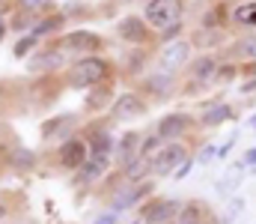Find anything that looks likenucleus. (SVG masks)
Wrapping results in <instances>:
<instances>
[{
    "instance_id": "obj_20",
    "label": "nucleus",
    "mask_w": 256,
    "mask_h": 224,
    "mask_svg": "<svg viewBox=\"0 0 256 224\" xmlns=\"http://www.w3.org/2000/svg\"><path fill=\"white\" fill-rule=\"evenodd\" d=\"M173 87H176V75L170 72V69H164V66H158L155 72L146 75V90L149 93H155V96H170L173 93Z\"/></svg>"
},
{
    "instance_id": "obj_33",
    "label": "nucleus",
    "mask_w": 256,
    "mask_h": 224,
    "mask_svg": "<svg viewBox=\"0 0 256 224\" xmlns=\"http://www.w3.org/2000/svg\"><path fill=\"white\" fill-rule=\"evenodd\" d=\"M33 45H36V36H27V39H21V42L15 45V57H24V54H27Z\"/></svg>"
},
{
    "instance_id": "obj_22",
    "label": "nucleus",
    "mask_w": 256,
    "mask_h": 224,
    "mask_svg": "<svg viewBox=\"0 0 256 224\" xmlns=\"http://www.w3.org/2000/svg\"><path fill=\"white\" fill-rule=\"evenodd\" d=\"M140 144H143V135L140 132H128L122 135L120 141H116V155L128 161V158H134V155H140Z\"/></svg>"
},
{
    "instance_id": "obj_5",
    "label": "nucleus",
    "mask_w": 256,
    "mask_h": 224,
    "mask_svg": "<svg viewBox=\"0 0 256 224\" xmlns=\"http://www.w3.org/2000/svg\"><path fill=\"white\" fill-rule=\"evenodd\" d=\"M194 129H196V120H194L191 114H167V117H161L158 120V129H155V135L164 141V144H173V141H182L185 135H191Z\"/></svg>"
},
{
    "instance_id": "obj_12",
    "label": "nucleus",
    "mask_w": 256,
    "mask_h": 224,
    "mask_svg": "<svg viewBox=\"0 0 256 224\" xmlns=\"http://www.w3.org/2000/svg\"><path fill=\"white\" fill-rule=\"evenodd\" d=\"M244 173H248V167H244L242 161L230 164V167L224 170V176H220V179L214 182V194H218V197H226V200H230V197H232V194L238 191V185L244 182Z\"/></svg>"
},
{
    "instance_id": "obj_10",
    "label": "nucleus",
    "mask_w": 256,
    "mask_h": 224,
    "mask_svg": "<svg viewBox=\"0 0 256 224\" xmlns=\"http://www.w3.org/2000/svg\"><path fill=\"white\" fill-rule=\"evenodd\" d=\"M149 191H152V182H137V185L126 182V185H122V188H116V194L110 197V206H114V212L131 209V206H134V203H140Z\"/></svg>"
},
{
    "instance_id": "obj_24",
    "label": "nucleus",
    "mask_w": 256,
    "mask_h": 224,
    "mask_svg": "<svg viewBox=\"0 0 256 224\" xmlns=\"http://www.w3.org/2000/svg\"><path fill=\"white\" fill-rule=\"evenodd\" d=\"M63 63V51H45V54H39V57H33L30 60V69H57Z\"/></svg>"
},
{
    "instance_id": "obj_9",
    "label": "nucleus",
    "mask_w": 256,
    "mask_h": 224,
    "mask_svg": "<svg viewBox=\"0 0 256 224\" xmlns=\"http://www.w3.org/2000/svg\"><path fill=\"white\" fill-rule=\"evenodd\" d=\"M191 42L188 39H176V42H167L164 48H161V54H158V63L164 66V69H179V66H185V63H191Z\"/></svg>"
},
{
    "instance_id": "obj_19",
    "label": "nucleus",
    "mask_w": 256,
    "mask_h": 224,
    "mask_svg": "<svg viewBox=\"0 0 256 224\" xmlns=\"http://www.w3.org/2000/svg\"><path fill=\"white\" fill-rule=\"evenodd\" d=\"M149 173H152V158H146V155H134V158L122 161V179L131 182V185L146 182Z\"/></svg>"
},
{
    "instance_id": "obj_32",
    "label": "nucleus",
    "mask_w": 256,
    "mask_h": 224,
    "mask_svg": "<svg viewBox=\"0 0 256 224\" xmlns=\"http://www.w3.org/2000/svg\"><path fill=\"white\" fill-rule=\"evenodd\" d=\"M33 164V152L30 149H18L15 152V167H30Z\"/></svg>"
},
{
    "instance_id": "obj_34",
    "label": "nucleus",
    "mask_w": 256,
    "mask_h": 224,
    "mask_svg": "<svg viewBox=\"0 0 256 224\" xmlns=\"http://www.w3.org/2000/svg\"><path fill=\"white\" fill-rule=\"evenodd\" d=\"M238 161H242V164H244V167H248V170H250V167H254V164H256V147L244 149V152H242V158H238Z\"/></svg>"
},
{
    "instance_id": "obj_35",
    "label": "nucleus",
    "mask_w": 256,
    "mask_h": 224,
    "mask_svg": "<svg viewBox=\"0 0 256 224\" xmlns=\"http://www.w3.org/2000/svg\"><path fill=\"white\" fill-rule=\"evenodd\" d=\"M238 66H242V81L256 78V60H250V63H238Z\"/></svg>"
},
{
    "instance_id": "obj_8",
    "label": "nucleus",
    "mask_w": 256,
    "mask_h": 224,
    "mask_svg": "<svg viewBox=\"0 0 256 224\" xmlns=\"http://www.w3.org/2000/svg\"><path fill=\"white\" fill-rule=\"evenodd\" d=\"M218 60H232V63L256 60V33H242L236 42H230L224 48V54H218Z\"/></svg>"
},
{
    "instance_id": "obj_40",
    "label": "nucleus",
    "mask_w": 256,
    "mask_h": 224,
    "mask_svg": "<svg viewBox=\"0 0 256 224\" xmlns=\"http://www.w3.org/2000/svg\"><path fill=\"white\" fill-rule=\"evenodd\" d=\"M248 126H250V129H254V132H256V114H254V117H250V120H248Z\"/></svg>"
},
{
    "instance_id": "obj_7",
    "label": "nucleus",
    "mask_w": 256,
    "mask_h": 224,
    "mask_svg": "<svg viewBox=\"0 0 256 224\" xmlns=\"http://www.w3.org/2000/svg\"><path fill=\"white\" fill-rule=\"evenodd\" d=\"M230 120H236V108L230 102H224V99H214V102H206L202 105V114H200L196 126L200 129H220Z\"/></svg>"
},
{
    "instance_id": "obj_17",
    "label": "nucleus",
    "mask_w": 256,
    "mask_h": 224,
    "mask_svg": "<svg viewBox=\"0 0 256 224\" xmlns=\"http://www.w3.org/2000/svg\"><path fill=\"white\" fill-rule=\"evenodd\" d=\"M230 27H256V0L230 3Z\"/></svg>"
},
{
    "instance_id": "obj_18",
    "label": "nucleus",
    "mask_w": 256,
    "mask_h": 224,
    "mask_svg": "<svg viewBox=\"0 0 256 224\" xmlns=\"http://www.w3.org/2000/svg\"><path fill=\"white\" fill-rule=\"evenodd\" d=\"M191 42L194 48H200V51H214V48H220L224 45V30H218V27H194L191 33Z\"/></svg>"
},
{
    "instance_id": "obj_27",
    "label": "nucleus",
    "mask_w": 256,
    "mask_h": 224,
    "mask_svg": "<svg viewBox=\"0 0 256 224\" xmlns=\"http://www.w3.org/2000/svg\"><path fill=\"white\" fill-rule=\"evenodd\" d=\"M161 147H164V141H161V138L152 132V135H146V138H143V144H140V155L152 158V155H155V152H158Z\"/></svg>"
},
{
    "instance_id": "obj_31",
    "label": "nucleus",
    "mask_w": 256,
    "mask_h": 224,
    "mask_svg": "<svg viewBox=\"0 0 256 224\" xmlns=\"http://www.w3.org/2000/svg\"><path fill=\"white\" fill-rule=\"evenodd\" d=\"M232 147H236V135H230L224 144H218V161H224V158L232 152Z\"/></svg>"
},
{
    "instance_id": "obj_45",
    "label": "nucleus",
    "mask_w": 256,
    "mask_h": 224,
    "mask_svg": "<svg viewBox=\"0 0 256 224\" xmlns=\"http://www.w3.org/2000/svg\"><path fill=\"white\" fill-rule=\"evenodd\" d=\"M206 224H218V221H206Z\"/></svg>"
},
{
    "instance_id": "obj_44",
    "label": "nucleus",
    "mask_w": 256,
    "mask_h": 224,
    "mask_svg": "<svg viewBox=\"0 0 256 224\" xmlns=\"http://www.w3.org/2000/svg\"><path fill=\"white\" fill-rule=\"evenodd\" d=\"M134 224H143V221H140V218H137V221H134Z\"/></svg>"
},
{
    "instance_id": "obj_16",
    "label": "nucleus",
    "mask_w": 256,
    "mask_h": 224,
    "mask_svg": "<svg viewBox=\"0 0 256 224\" xmlns=\"http://www.w3.org/2000/svg\"><path fill=\"white\" fill-rule=\"evenodd\" d=\"M98 51L102 48V39L90 30H78V33H68L60 39V51Z\"/></svg>"
},
{
    "instance_id": "obj_39",
    "label": "nucleus",
    "mask_w": 256,
    "mask_h": 224,
    "mask_svg": "<svg viewBox=\"0 0 256 224\" xmlns=\"http://www.w3.org/2000/svg\"><path fill=\"white\" fill-rule=\"evenodd\" d=\"M21 3H24V6H27V9H36V6H45V3H48V0H21Z\"/></svg>"
},
{
    "instance_id": "obj_41",
    "label": "nucleus",
    "mask_w": 256,
    "mask_h": 224,
    "mask_svg": "<svg viewBox=\"0 0 256 224\" xmlns=\"http://www.w3.org/2000/svg\"><path fill=\"white\" fill-rule=\"evenodd\" d=\"M3 30H6V27H3V21H0V39H3Z\"/></svg>"
},
{
    "instance_id": "obj_11",
    "label": "nucleus",
    "mask_w": 256,
    "mask_h": 224,
    "mask_svg": "<svg viewBox=\"0 0 256 224\" xmlns=\"http://www.w3.org/2000/svg\"><path fill=\"white\" fill-rule=\"evenodd\" d=\"M143 114H146V102L137 93H122L110 105V117L114 120H134V117H143Z\"/></svg>"
},
{
    "instance_id": "obj_36",
    "label": "nucleus",
    "mask_w": 256,
    "mask_h": 224,
    "mask_svg": "<svg viewBox=\"0 0 256 224\" xmlns=\"http://www.w3.org/2000/svg\"><path fill=\"white\" fill-rule=\"evenodd\" d=\"M92 224H120V212H114V209H110V212L98 215V218H96Z\"/></svg>"
},
{
    "instance_id": "obj_25",
    "label": "nucleus",
    "mask_w": 256,
    "mask_h": 224,
    "mask_svg": "<svg viewBox=\"0 0 256 224\" xmlns=\"http://www.w3.org/2000/svg\"><path fill=\"white\" fill-rule=\"evenodd\" d=\"M90 149H92V155H110V149H116V141H110L108 132H98V135L92 138Z\"/></svg>"
},
{
    "instance_id": "obj_13",
    "label": "nucleus",
    "mask_w": 256,
    "mask_h": 224,
    "mask_svg": "<svg viewBox=\"0 0 256 224\" xmlns=\"http://www.w3.org/2000/svg\"><path fill=\"white\" fill-rule=\"evenodd\" d=\"M116 33L126 39V42H131V45H146L149 42V27H146V18H137V15H128V18H122L120 21V27H116Z\"/></svg>"
},
{
    "instance_id": "obj_4",
    "label": "nucleus",
    "mask_w": 256,
    "mask_h": 224,
    "mask_svg": "<svg viewBox=\"0 0 256 224\" xmlns=\"http://www.w3.org/2000/svg\"><path fill=\"white\" fill-rule=\"evenodd\" d=\"M182 209V200L173 197H152L140 206V221L143 224H173Z\"/></svg>"
},
{
    "instance_id": "obj_21",
    "label": "nucleus",
    "mask_w": 256,
    "mask_h": 224,
    "mask_svg": "<svg viewBox=\"0 0 256 224\" xmlns=\"http://www.w3.org/2000/svg\"><path fill=\"white\" fill-rule=\"evenodd\" d=\"M108 164H110V155H92V158H86L84 167H80V179H84V182L102 179V176L108 173Z\"/></svg>"
},
{
    "instance_id": "obj_29",
    "label": "nucleus",
    "mask_w": 256,
    "mask_h": 224,
    "mask_svg": "<svg viewBox=\"0 0 256 224\" xmlns=\"http://www.w3.org/2000/svg\"><path fill=\"white\" fill-rule=\"evenodd\" d=\"M179 33H182V21H176V24L164 27V30H161V42H164V45H167V42H176V39H179Z\"/></svg>"
},
{
    "instance_id": "obj_14",
    "label": "nucleus",
    "mask_w": 256,
    "mask_h": 224,
    "mask_svg": "<svg viewBox=\"0 0 256 224\" xmlns=\"http://www.w3.org/2000/svg\"><path fill=\"white\" fill-rule=\"evenodd\" d=\"M206 221H214L208 203H202V200H185L173 224H206Z\"/></svg>"
},
{
    "instance_id": "obj_26",
    "label": "nucleus",
    "mask_w": 256,
    "mask_h": 224,
    "mask_svg": "<svg viewBox=\"0 0 256 224\" xmlns=\"http://www.w3.org/2000/svg\"><path fill=\"white\" fill-rule=\"evenodd\" d=\"M238 75H242V66H238V63H232V60H220V66H218V81H214V84L236 81Z\"/></svg>"
},
{
    "instance_id": "obj_3",
    "label": "nucleus",
    "mask_w": 256,
    "mask_h": 224,
    "mask_svg": "<svg viewBox=\"0 0 256 224\" xmlns=\"http://www.w3.org/2000/svg\"><path fill=\"white\" fill-rule=\"evenodd\" d=\"M185 158H191V155H188V147H185L182 141L164 144V147L152 155V173H155V176H173Z\"/></svg>"
},
{
    "instance_id": "obj_23",
    "label": "nucleus",
    "mask_w": 256,
    "mask_h": 224,
    "mask_svg": "<svg viewBox=\"0 0 256 224\" xmlns=\"http://www.w3.org/2000/svg\"><path fill=\"white\" fill-rule=\"evenodd\" d=\"M244 209H248V200H244L242 194H232V197L226 200V206H224V212H220L218 224H236L238 218H242Z\"/></svg>"
},
{
    "instance_id": "obj_38",
    "label": "nucleus",
    "mask_w": 256,
    "mask_h": 224,
    "mask_svg": "<svg viewBox=\"0 0 256 224\" xmlns=\"http://www.w3.org/2000/svg\"><path fill=\"white\" fill-rule=\"evenodd\" d=\"M242 93L254 96V93H256V78H250V81H242Z\"/></svg>"
},
{
    "instance_id": "obj_43",
    "label": "nucleus",
    "mask_w": 256,
    "mask_h": 224,
    "mask_svg": "<svg viewBox=\"0 0 256 224\" xmlns=\"http://www.w3.org/2000/svg\"><path fill=\"white\" fill-rule=\"evenodd\" d=\"M3 215H6V209H3V206H0V218H3Z\"/></svg>"
},
{
    "instance_id": "obj_1",
    "label": "nucleus",
    "mask_w": 256,
    "mask_h": 224,
    "mask_svg": "<svg viewBox=\"0 0 256 224\" xmlns=\"http://www.w3.org/2000/svg\"><path fill=\"white\" fill-rule=\"evenodd\" d=\"M108 75H110L108 60H102V57H80V60L68 69V87H74V90H86V87L102 84Z\"/></svg>"
},
{
    "instance_id": "obj_42",
    "label": "nucleus",
    "mask_w": 256,
    "mask_h": 224,
    "mask_svg": "<svg viewBox=\"0 0 256 224\" xmlns=\"http://www.w3.org/2000/svg\"><path fill=\"white\" fill-rule=\"evenodd\" d=\"M248 173H254V176H256V164H254V167H250V170H248Z\"/></svg>"
},
{
    "instance_id": "obj_2",
    "label": "nucleus",
    "mask_w": 256,
    "mask_h": 224,
    "mask_svg": "<svg viewBox=\"0 0 256 224\" xmlns=\"http://www.w3.org/2000/svg\"><path fill=\"white\" fill-rule=\"evenodd\" d=\"M182 12H185V3L182 0H149L146 3V24L149 27H158V30H164V27H170V24H176V21H182Z\"/></svg>"
},
{
    "instance_id": "obj_15",
    "label": "nucleus",
    "mask_w": 256,
    "mask_h": 224,
    "mask_svg": "<svg viewBox=\"0 0 256 224\" xmlns=\"http://www.w3.org/2000/svg\"><path fill=\"white\" fill-rule=\"evenodd\" d=\"M86 152H90V144H84L78 138H68L63 147H60V161H63L68 170H80L84 161H86Z\"/></svg>"
},
{
    "instance_id": "obj_28",
    "label": "nucleus",
    "mask_w": 256,
    "mask_h": 224,
    "mask_svg": "<svg viewBox=\"0 0 256 224\" xmlns=\"http://www.w3.org/2000/svg\"><path fill=\"white\" fill-rule=\"evenodd\" d=\"M214 158H218V144H202L200 152L194 155L196 164H208V161H214Z\"/></svg>"
},
{
    "instance_id": "obj_6",
    "label": "nucleus",
    "mask_w": 256,
    "mask_h": 224,
    "mask_svg": "<svg viewBox=\"0 0 256 224\" xmlns=\"http://www.w3.org/2000/svg\"><path fill=\"white\" fill-rule=\"evenodd\" d=\"M218 54H200L188 63V90H200V87H208L218 81Z\"/></svg>"
},
{
    "instance_id": "obj_30",
    "label": "nucleus",
    "mask_w": 256,
    "mask_h": 224,
    "mask_svg": "<svg viewBox=\"0 0 256 224\" xmlns=\"http://www.w3.org/2000/svg\"><path fill=\"white\" fill-rule=\"evenodd\" d=\"M194 164H196V161H194V155H191V158H185V161H182V164H179V170H176V173H173V179H176V182H182V179H185V176H191Z\"/></svg>"
},
{
    "instance_id": "obj_37",
    "label": "nucleus",
    "mask_w": 256,
    "mask_h": 224,
    "mask_svg": "<svg viewBox=\"0 0 256 224\" xmlns=\"http://www.w3.org/2000/svg\"><path fill=\"white\" fill-rule=\"evenodd\" d=\"M57 24H60V21H57V18H54V21H42V24H39V27H36V33H33V36H45V33H51V30H54V27H57Z\"/></svg>"
}]
</instances>
